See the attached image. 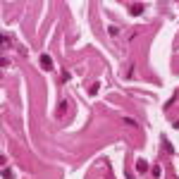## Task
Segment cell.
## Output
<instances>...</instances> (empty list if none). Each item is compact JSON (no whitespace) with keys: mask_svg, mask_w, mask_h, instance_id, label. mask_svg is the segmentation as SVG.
Here are the masks:
<instances>
[{"mask_svg":"<svg viewBox=\"0 0 179 179\" xmlns=\"http://www.w3.org/2000/svg\"><path fill=\"white\" fill-rule=\"evenodd\" d=\"M136 170H139V172L148 170V163H146V160H139V163H136Z\"/></svg>","mask_w":179,"mask_h":179,"instance_id":"2","label":"cell"},{"mask_svg":"<svg viewBox=\"0 0 179 179\" xmlns=\"http://www.w3.org/2000/svg\"><path fill=\"white\" fill-rule=\"evenodd\" d=\"M141 10H143V7H141V5H131V10H129V12H131V14H134V17H136V14H141Z\"/></svg>","mask_w":179,"mask_h":179,"instance_id":"3","label":"cell"},{"mask_svg":"<svg viewBox=\"0 0 179 179\" xmlns=\"http://www.w3.org/2000/svg\"><path fill=\"white\" fill-rule=\"evenodd\" d=\"M41 67H43V69H53V60H50V55H41Z\"/></svg>","mask_w":179,"mask_h":179,"instance_id":"1","label":"cell"},{"mask_svg":"<svg viewBox=\"0 0 179 179\" xmlns=\"http://www.w3.org/2000/svg\"><path fill=\"white\" fill-rule=\"evenodd\" d=\"M3 179H12V170L5 167V170H3Z\"/></svg>","mask_w":179,"mask_h":179,"instance_id":"4","label":"cell"}]
</instances>
